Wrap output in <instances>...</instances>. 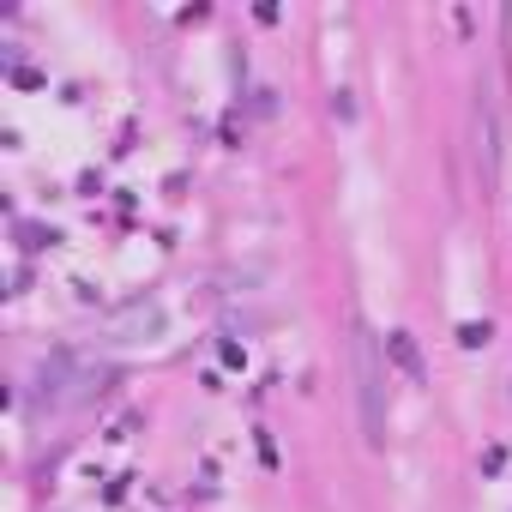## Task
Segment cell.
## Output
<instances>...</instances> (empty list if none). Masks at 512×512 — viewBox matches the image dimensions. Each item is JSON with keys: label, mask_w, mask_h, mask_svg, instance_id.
<instances>
[{"label": "cell", "mask_w": 512, "mask_h": 512, "mask_svg": "<svg viewBox=\"0 0 512 512\" xmlns=\"http://www.w3.org/2000/svg\"><path fill=\"white\" fill-rule=\"evenodd\" d=\"M470 151H476V175L494 187L500 181V103L488 79H476V97H470Z\"/></svg>", "instance_id": "7a4b0ae2"}, {"label": "cell", "mask_w": 512, "mask_h": 512, "mask_svg": "<svg viewBox=\"0 0 512 512\" xmlns=\"http://www.w3.org/2000/svg\"><path fill=\"white\" fill-rule=\"evenodd\" d=\"M163 338V302H127L109 320V344H151Z\"/></svg>", "instance_id": "3957f363"}, {"label": "cell", "mask_w": 512, "mask_h": 512, "mask_svg": "<svg viewBox=\"0 0 512 512\" xmlns=\"http://www.w3.org/2000/svg\"><path fill=\"white\" fill-rule=\"evenodd\" d=\"M386 356L404 368V380H416V386L428 380V368H422V350H416V338H410V332H386Z\"/></svg>", "instance_id": "277c9868"}, {"label": "cell", "mask_w": 512, "mask_h": 512, "mask_svg": "<svg viewBox=\"0 0 512 512\" xmlns=\"http://www.w3.org/2000/svg\"><path fill=\"white\" fill-rule=\"evenodd\" d=\"M350 368H356L362 440H368V446H386V422H392V410H386V350H380V338H374L368 320L350 326Z\"/></svg>", "instance_id": "6da1fadb"}, {"label": "cell", "mask_w": 512, "mask_h": 512, "mask_svg": "<svg viewBox=\"0 0 512 512\" xmlns=\"http://www.w3.org/2000/svg\"><path fill=\"white\" fill-rule=\"evenodd\" d=\"M458 344H464V350H476V344H488V326H476V320H470V326H458Z\"/></svg>", "instance_id": "5b68a950"}]
</instances>
